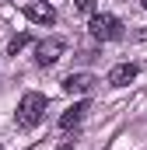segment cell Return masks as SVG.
I'll return each instance as SVG.
<instances>
[{"label": "cell", "mask_w": 147, "mask_h": 150, "mask_svg": "<svg viewBox=\"0 0 147 150\" xmlns=\"http://www.w3.org/2000/svg\"><path fill=\"white\" fill-rule=\"evenodd\" d=\"M46 94H39V91H28L21 101H18V126L21 129H32L42 122V115H46Z\"/></svg>", "instance_id": "6da1fadb"}, {"label": "cell", "mask_w": 147, "mask_h": 150, "mask_svg": "<svg viewBox=\"0 0 147 150\" xmlns=\"http://www.w3.org/2000/svg\"><path fill=\"white\" fill-rule=\"evenodd\" d=\"M88 32H91V38H98V42H116V38H123V21L116 14H91Z\"/></svg>", "instance_id": "7a4b0ae2"}, {"label": "cell", "mask_w": 147, "mask_h": 150, "mask_svg": "<svg viewBox=\"0 0 147 150\" xmlns=\"http://www.w3.org/2000/svg\"><path fill=\"white\" fill-rule=\"evenodd\" d=\"M63 38H42V42H35V63L39 67H53L60 56H63Z\"/></svg>", "instance_id": "3957f363"}, {"label": "cell", "mask_w": 147, "mask_h": 150, "mask_svg": "<svg viewBox=\"0 0 147 150\" xmlns=\"http://www.w3.org/2000/svg\"><path fill=\"white\" fill-rule=\"evenodd\" d=\"M95 74H70L67 80H63V91L67 94H91L95 91Z\"/></svg>", "instance_id": "277c9868"}, {"label": "cell", "mask_w": 147, "mask_h": 150, "mask_svg": "<svg viewBox=\"0 0 147 150\" xmlns=\"http://www.w3.org/2000/svg\"><path fill=\"white\" fill-rule=\"evenodd\" d=\"M25 18L35 21V25H53V21H56V11L39 0V4H28V7H25Z\"/></svg>", "instance_id": "5b68a950"}, {"label": "cell", "mask_w": 147, "mask_h": 150, "mask_svg": "<svg viewBox=\"0 0 147 150\" xmlns=\"http://www.w3.org/2000/svg\"><path fill=\"white\" fill-rule=\"evenodd\" d=\"M130 80H137V63H119L109 70V84L112 87H126Z\"/></svg>", "instance_id": "8992f818"}, {"label": "cell", "mask_w": 147, "mask_h": 150, "mask_svg": "<svg viewBox=\"0 0 147 150\" xmlns=\"http://www.w3.org/2000/svg\"><path fill=\"white\" fill-rule=\"evenodd\" d=\"M84 115H88V101H77L74 108H67V112L60 115V129H74V126H77Z\"/></svg>", "instance_id": "52a82bcc"}, {"label": "cell", "mask_w": 147, "mask_h": 150, "mask_svg": "<svg viewBox=\"0 0 147 150\" xmlns=\"http://www.w3.org/2000/svg\"><path fill=\"white\" fill-rule=\"evenodd\" d=\"M28 42H32V38H28L25 32H21V35H14L11 42H7V52H11V56H18V52H21V49H25Z\"/></svg>", "instance_id": "ba28073f"}, {"label": "cell", "mask_w": 147, "mask_h": 150, "mask_svg": "<svg viewBox=\"0 0 147 150\" xmlns=\"http://www.w3.org/2000/svg\"><path fill=\"white\" fill-rule=\"evenodd\" d=\"M74 11H81V14H98V11H95V0H74Z\"/></svg>", "instance_id": "9c48e42d"}, {"label": "cell", "mask_w": 147, "mask_h": 150, "mask_svg": "<svg viewBox=\"0 0 147 150\" xmlns=\"http://www.w3.org/2000/svg\"><path fill=\"white\" fill-rule=\"evenodd\" d=\"M140 4H144V7H147V0H140Z\"/></svg>", "instance_id": "30bf717a"}, {"label": "cell", "mask_w": 147, "mask_h": 150, "mask_svg": "<svg viewBox=\"0 0 147 150\" xmlns=\"http://www.w3.org/2000/svg\"><path fill=\"white\" fill-rule=\"evenodd\" d=\"M60 150H70V147H60Z\"/></svg>", "instance_id": "8fae6325"}, {"label": "cell", "mask_w": 147, "mask_h": 150, "mask_svg": "<svg viewBox=\"0 0 147 150\" xmlns=\"http://www.w3.org/2000/svg\"><path fill=\"white\" fill-rule=\"evenodd\" d=\"M0 150H4V147H0Z\"/></svg>", "instance_id": "7c38bea8"}]
</instances>
